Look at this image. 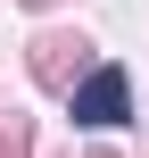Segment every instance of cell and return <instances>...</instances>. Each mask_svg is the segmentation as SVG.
Here are the masks:
<instances>
[{
  "label": "cell",
  "instance_id": "6da1fadb",
  "mask_svg": "<svg viewBox=\"0 0 149 158\" xmlns=\"http://www.w3.org/2000/svg\"><path fill=\"white\" fill-rule=\"evenodd\" d=\"M75 125H124V75L100 67L83 92H75Z\"/></svg>",
  "mask_w": 149,
  "mask_h": 158
}]
</instances>
